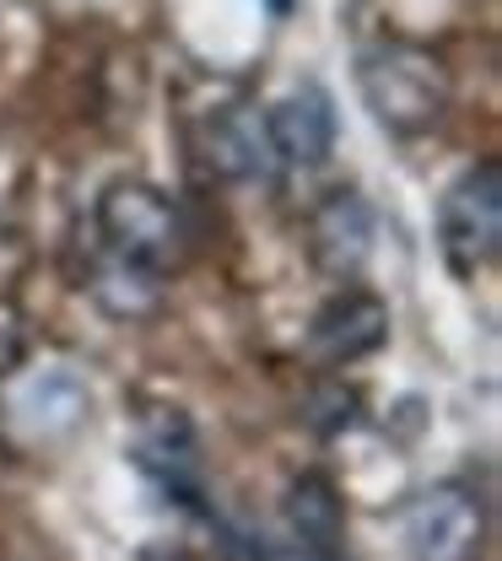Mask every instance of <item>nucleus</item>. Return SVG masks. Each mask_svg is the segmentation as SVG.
Here are the masks:
<instances>
[{
  "label": "nucleus",
  "mask_w": 502,
  "mask_h": 561,
  "mask_svg": "<svg viewBox=\"0 0 502 561\" xmlns=\"http://www.w3.org/2000/svg\"><path fill=\"white\" fill-rule=\"evenodd\" d=\"M206 162H212L221 179L232 184H260L271 179L282 162L271 151V136H265V114L238 103V108H221L212 125H206Z\"/></svg>",
  "instance_id": "nucleus-10"
},
{
  "label": "nucleus",
  "mask_w": 502,
  "mask_h": 561,
  "mask_svg": "<svg viewBox=\"0 0 502 561\" xmlns=\"http://www.w3.org/2000/svg\"><path fill=\"white\" fill-rule=\"evenodd\" d=\"M92 411V389L71 362H27L0 383V432L16 448H49Z\"/></svg>",
  "instance_id": "nucleus-3"
},
{
  "label": "nucleus",
  "mask_w": 502,
  "mask_h": 561,
  "mask_svg": "<svg viewBox=\"0 0 502 561\" xmlns=\"http://www.w3.org/2000/svg\"><path fill=\"white\" fill-rule=\"evenodd\" d=\"M437 249L448 260V271L459 280H470L476 271H487L502 249V168L498 157L465 168L443 206H437Z\"/></svg>",
  "instance_id": "nucleus-4"
},
{
  "label": "nucleus",
  "mask_w": 502,
  "mask_h": 561,
  "mask_svg": "<svg viewBox=\"0 0 502 561\" xmlns=\"http://www.w3.org/2000/svg\"><path fill=\"white\" fill-rule=\"evenodd\" d=\"M130 459L141 465V476H151L179 507H206V459H201V437L184 411L173 405H151L130 437Z\"/></svg>",
  "instance_id": "nucleus-5"
},
{
  "label": "nucleus",
  "mask_w": 502,
  "mask_h": 561,
  "mask_svg": "<svg viewBox=\"0 0 502 561\" xmlns=\"http://www.w3.org/2000/svg\"><path fill=\"white\" fill-rule=\"evenodd\" d=\"M389 341V302L373 297V291H335L313 324H308V356L324 362V367H346V362H362Z\"/></svg>",
  "instance_id": "nucleus-7"
},
{
  "label": "nucleus",
  "mask_w": 502,
  "mask_h": 561,
  "mask_svg": "<svg viewBox=\"0 0 502 561\" xmlns=\"http://www.w3.org/2000/svg\"><path fill=\"white\" fill-rule=\"evenodd\" d=\"M87 291L109 308V313H119V319H136L146 308H157V291H162V276H151L141 265H130V260H119V254H98V265H92V280H87Z\"/></svg>",
  "instance_id": "nucleus-12"
},
{
  "label": "nucleus",
  "mask_w": 502,
  "mask_h": 561,
  "mask_svg": "<svg viewBox=\"0 0 502 561\" xmlns=\"http://www.w3.org/2000/svg\"><path fill=\"white\" fill-rule=\"evenodd\" d=\"M287 529L292 535H303L308 546H319V551H330V557H341V535H346V513H341V491L330 476H319V470H308V476H297L287 486Z\"/></svg>",
  "instance_id": "nucleus-11"
},
{
  "label": "nucleus",
  "mask_w": 502,
  "mask_h": 561,
  "mask_svg": "<svg viewBox=\"0 0 502 561\" xmlns=\"http://www.w3.org/2000/svg\"><path fill=\"white\" fill-rule=\"evenodd\" d=\"M406 535H411L417 561H470L487 540V507L470 486L443 481L417 496Z\"/></svg>",
  "instance_id": "nucleus-6"
},
{
  "label": "nucleus",
  "mask_w": 502,
  "mask_h": 561,
  "mask_svg": "<svg viewBox=\"0 0 502 561\" xmlns=\"http://www.w3.org/2000/svg\"><path fill=\"white\" fill-rule=\"evenodd\" d=\"M357 87L367 114L389 136H427L443 125L454 103V76L427 44L411 38H378L357 55Z\"/></svg>",
  "instance_id": "nucleus-1"
},
{
  "label": "nucleus",
  "mask_w": 502,
  "mask_h": 561,
  "mask_svg": "<svg viewBox=\"0 0 502 561\" xmlns=\"http://www.w3.org/2000/svg\"><path fill=\"white\" fill-rule=\"evenodd\" d=\"M254 561H341L330 557V551H319V546H308L303 535H271V540H254Z\"/></svg>",
  "instance_id": "nucleus-13"
},
{
  "label": "nucleus",
  "mask_w": 502,
  "mask_h": 561,
  "mask_svg": "<svg viewBox=\"0 0 502 561\" xmlns=\"http://www.w3.org/2000/svg\"><path fill=\"white\" fill-rule=\"evenodd\" d=\"M98 238L109 254L141 265L151 276H168L184 260V216L157 184L141 179H119L98 195Z\"/></svg>",
  "instance_id": "nucleus-2"
},
{
  "label": "nucleus",
  "mask_w": 502,
  "mask_h": 561,
  "mask_svg": "<svg viewBox=\"0 0 502 561\" xmlns=\"http://www.w3.org/2000/svg\"><path fill=\"white\" fill-rule=\"evenodd\" d=\"M373 238H378V221L357 190H335L330 201H319L308 216V254L324 276L352 280L373 254Z\"/></svg>",
  "instance_id": "nucleus-9"
},
{
  "label": "nucleus",
  "mask_w": 502,
  "mask_h": 561,
  "mask_svg": "<svg viewBox=\"0 0 502 561\" xmlns=\"http://www.w3.org/2000/svg\"><path fill=\"white\" fill-rule=\"evenodd\" d=\"M265 136L282 168H324L335 151V103L324 87H292L265 108Z\"/></svg>",
  "instance_id": "nucleus-8"
}]
</instances>
